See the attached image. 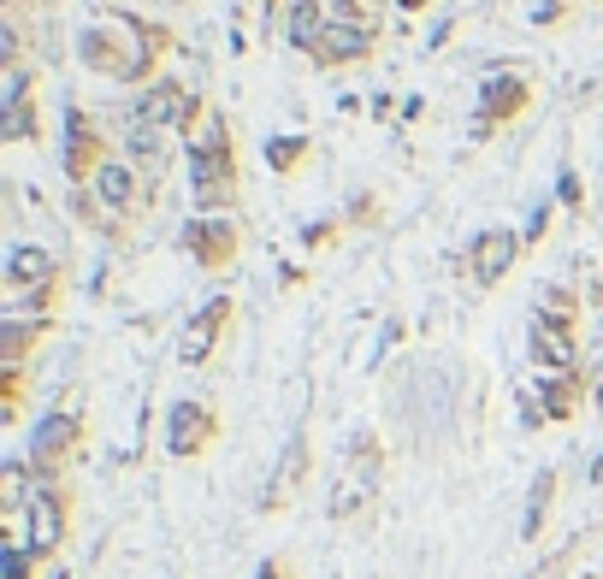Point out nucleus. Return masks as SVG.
<instances>
[{"mask_svg": "<svg viewBox=\"0 0 603 579\" xmlns=\"http://www.w3.org/2000/svg\"><path fill=\"white\" fill-rule=\"evenodd\" d=\"M178 48H184V42H178L172 24H160V18H148V12H125V6L101 12V18L83 24V36H77L83 71H95V77H107V83H142V89L166 77L160 65L172 60Z\"/></svg>", "mask_w": 603, "mask_h": 579, "instance_id": "obj_1", "label": "nucleus"}, {"mask_svg": "<svg viewBox=\"0 0 603 579\" xmlns=\"http://www.w3.org/2000/svg\"><path fill=\"white\" fill-rule=\"evenodd\" d=\"M184 154H190V195H196V213H231L243 201V172H237V130L231 119L207 101L201 119L184 136Z\"/></svg>", "mask_w": 603, "mask_h": 579, "instance_id": "obj_2", "label": "nucleus"}, {"mask_svg": "<svg viewBox=\"0 0 603 579\" xmlns=\"http://www.w3.org/2000/svg\"><path fill=\"white\" fill-rule=\"evenodd\" d=\"M527 107H533V77H527V65L497 60L491 71H485V83H479L473 142H491L497 130H509L515 119H527Z\"/></svg>", "mask_w": 603, "mask_h": 579, "instance_id": "obj_3", "label": "nucleus"}, {"mask_svg": "<svg viewBox=\"0 0 603 579\" xmlns=\"http://www.w3.org/2000/svg\"><path fill=\"white\" fill-rule=\"evenodd\" d=\"M60 125H66V136H60V166H66L71 190H89L101 178V166L113 160L107 154V130L95 125V113H83L77 101L60 113Z\"/></svg>", "mask_w": 603, "mask_h": 579, "instance_id": "obj_4", "label": "nucleus"}, {"mask_svg": "<svg viewBox=\"0 0 603 579\" xmlns=\"http://www.w3.org/2000/svg\"><path fill=\"white\" fill-rule=\"evenodd\" d=\"M66 526H71L66 491H60V485H42V491H36V503L12 520V538H18V544L36 556V562H48V556L66 544Z\"/></svg>", "mask_w": 603, "mask_h": 579, "instance_id": "obj_5", "label": "nucleus"}, {"mask_svg": "<svg viewBox=\"0 0 603 579\" xmlns=\"http://www.w3.org/2000/svg\"><path fill=\"white\" fill-rule=\"evenodd\" d=\"M201 101L196 89H184L172 71L160 77V83H148L142 95H136V107H131V119H142V125H154V130H166V136H184V130L201 119Z\"/></svg>", "mask_w": 603, "mask_h": 579, "instance_id": "obj_6", "label": "nucleus"}, {"mask_svg": "<svg viewBox=\"0 0 603 579\" xmlns=\"http://www.w3.org/2000/svg\"><path fill=\"white\" fill-rule=\"evenodd\" d=\"M184 249H190V260H196L201 272L237 266V255H243V219H231V213H196L184 225Z\"/></svg>", "mask_w": 603, "mask_h": 579, "instance_id": "obj_7", "label": "nucleus"}, {"mask_svg": "<svg viewBox=\"0 0 603 579\" xmlns=\"http://www.w3.org/2000/svg\"><path fill=\"white\" fill-rule=\"evenodd\" d=\"M0 142H6V148H18V142H42L36 71H30V65H12L6 83H0Z\"/></svg>", "mask_w": 603, "mask_h": 579, "instance_id": "obj_8", "label": "nucleus"}, {"mask_svg": "<svg viewBox=\"0 0 603 579\" xmlns=\"http://www.w3.org/2000/svg\"><path fill=\"white\" fill-rule=\"evenodd\" d=\"M379 473H385V450L361 432L355 450H349V473H343V491L332 497V520H355L373 497H379Z\"/></svg>", "mask_w": 603, "mask_h": 579, "instance_id": "obj_9", "label": "nucleus"}, {"mask_svg": "<svg viewBox=\"0 0 603 579\" xmlns=\"http://www.w3.org/2000/svg\"><path fill=\"white\" fill-rule=\"evenodd\" d=\"M527 255V237L521 231H509V225H491V231H479L468 243V278L473 290H491V284H503L509 278V266Z\"/></svg>", "mask_w": 603, "mask_h": 579, "instance_id": "obj_10", "label": "nucleus"}, {"mask_svg": "<svg viewBox=\"0 0 603 579\" xmlns=\"http://www.w3.org/2000/svg\"><path fill=\"white\" fill-rule=\"evenodd\" d=\"M379 42H385V30H361V24H337V18H326V30H320V42L308 48V60L320 65V71H343V65L373 60Z\"/></svg>", "mask_w": 603, "mask_h": 579, "instance_id": "obj_11", "label": "nucleus"}, {"mask_svg": "<svg viewBox=\"0 0 603 579\" xmlns=\"http://www.w3.org/2000/svg\"><path fill=\"white\" fill-rule=\"evenodd\" d=\"M231 320H237V302H231V296L201 302L196 314H190V325H184V337H178V361H184V367H207Z\"/></svg>", "mask_w": 603, "mask_h": 579, "instance_id": "obj_12", "label": "nucleus"}, {"mask_svg": "<svg viewBox=\"0 0 603 579\" xmlns=\"http://www.w3.org/2000/svg\"><path fill=\"white\" fill-rule=\"evenodd\" d=\"M77 444H83V414H77V408L48 414V420L36 426V438H30V461H36V473H48V479H54V467H60Z\"/></svg>", "mask_w": 603, "mask_h": 579, "instance_id": "obj_13", "label": "nucleus"}, {"mask_svg": "<svg viewBox=\"0 0 603 579\" xmlns=\"http://www.w3.org/2000/svg\"><path fill=\"white\" fill-rule=\"evenodd\" d=\"M89 190L101 195V207H107L113 219H136V213L148 207V195H142V172H136L131 160H107L101 178H95Z\"/></svg>", "mask_w": 603, "mask_h": 579, "instance_id": "obj_14", "label": "nucleus"}, {"mask_svg": "<svg viewBox=\"0 0 603 579\" xmlns=\"http://www.w3.org/2000/svg\"><path fill=\"white\" fill-rule=\"evenodd\" d=\"M219 438V414L207 402H178L172 420H166V450L172 455H201Z\"/></svg>", "mask_w": 603, "mask_h": 579, "instance_id": "obj_15", "label": "nucleus"}, {"mask_svg": "<svg viewBox=\"0 0 603 579\" xmlns=\"http://www.w3.org/2000/svg\"><path fill=\"white\" fill-rule=\"evenodd\" d=\"M54 278H66V272H60V260L48 255L42 243H18V249L6 255V296H24V290L54 284Z\"/></svg>", "mask_w": 603, "mask_h": 579, "instance_id": "obj_16", "label": "nucleus"}, {"mask_svg": "<svg viewBox=\"0 0 603 579\" xmlns=\"http://www.w3.org/2000/svg\"><path fill=\"white\" fill-rule=\"evenodd\" d=\"M125 160H131L136 172H148V178H166V160H172V136L125 113Z\"/></svg>", "mask_w": 603, "mask_h": 579, "instance_id": "obj_17", "label": "nucleus"}, {"mask_svg": "<svg viewBox=\"0 0 603 579\" xmlns=\"http://www.w3.org/2000/svg\"><path fill=\"white\" fill-rule=\"evenodd\" d=\"M527 349H533L538 367H550V373H574V355H580L568 325H550V320H538V314L527 325Z\"/></svg>", "mask_w": 603, "mask_h": 579, "instance_id": "obj_18", "label": "nucleus"}, {"mask_svg": "<svg viewBox=\"0 0 603 579\" xmlns=\"http://www.w3.org/2000/svg\"><path fill=\"white\" fill-rule=\"evenodd\" d=\"M54 331V320H36V314H0V361L6 367H24L30 349Z\"/></svg>", "mask_w": 603, "mask_h": 579, "instance_id": "obj_19", "label": "nucleus"}, {"mask_svg": "<svg viewBox=\"0 0 603 579\" xmlns=\"http://www.w3.org/2000/svg\"><path fill=\"white\" fill-rule=\"evenodd\" d=\"M580 396H586L580 373H544L533 402H538V414H544V420H574V414H580Z\"/></svg>", "mask_w": 603, "mask_h": 579, "instance_id": "obj_20", "label": "nucleus"}, {"mask_svg": "<svg viewBox=\"0 0 603 579\" xmlns=\"http://www.w3.org/2000/svg\"><path fill=\"white\" fill-rule=\"evenodd\" d=\"M326 18H332V12H326L320 0H290V6H284V24H278V30H284V42H290L296 54H308V48L320 42Z\"/></svg>", "mask_w": 603, "mask_h": 579, "instance_id": "obj_21", "label": "nucleus"}, {"mask_svg": "<svg viewBox=\"0 0 603 579\" xmlns=\"http://www.w3.org/2000/svg\"><path fill=\"white\" fill-rule=\"evenodd\" d=\"M314 154V136H302V130H290V136H272L267 142V166L278 178H290V172H302V160Z\"/></svg>", "mask_w": 603, "mask_h": 579, "instance_id": "obj_22", "label": "nucleus"}, {"mask_svg": "<svg viewBox=\"0 0 603 579\" xmlns=\"http://www.w3.org/2000/svg\"><path fill=\"white\" fill-rule=\"evenodd\" d=\"M538 320H550V325H580V296L568 290V284H544L538 290Z\"/></svg>", "mask_w": 603, "mask_h": 579, "instance_id": "obj_23", "label": "nucleus"}, {"mask_svg": "<svg viewBox=\"0 0 603 579\" xmlns=\"http://www.w3.org/2000/svg\"><path fill=\"white\" fill-rule=\"evenodd\" d=\"M71 213H77V225H89V231H101V237H119V225L107 219V207H101V195L95 190H71Z\"/></svg>", "mask_w": 603, "mask_h": 579, "instance_id": "obj_24", "label": "nucleus"}, {"mask_svg": "<svg viewBox=\"0 0 603 579\" xmlns=\"http://www.w3.org/2000/svg\"><path fill=\"white\" fill-rule=\"evenodd\" d=\"M379 12H385V6H373V0H332V18H337V24H361V30H385V24H379Z\"/></svg>", "mask_w": 603, "mask_h": 579, "instance_id": "obj_25", "label": "nucleus"}, {"mask_svg": "<svg viewBox=\"0 0 603 579\" xmlns=\"http://www.w3.org/2000/svg\"><path fill=\"white\" fill-rule=\"evenodd\" d=\"M550 491H556V473H538L533 503H527V520H521V538H538V526H544V509H550Z\"/></svg>", "mask_w": 603, "mask_h": 579, "instance_id": "obj_26", "label": "nucleus"}, {"mask_svg": "<svg viewBox=\"0 0 603 579\" xmlns=\"http://www.w3.org/2000/svg\"><path fill=\"white\" fill-rule=\"evenodd\" d=\"M6 579H36V556L18 538H6Z\"/></svg>", "mask_w": 603, "mask_h": 579, "instance_id": "obj_27", "label": "nucleus"}, {"mask_svg": "<svg viewBox=\"0 0 603 579\" xmlns=\"http://www.w3.org/2000/svg\"><path fill=\"white\" fill-rule=\"evenodd\" d=\"M337 237H343V225H337V219H320V225H308V231H302V243H308V249H326V243H337Z\"/></svg>", "mask_w": 603, "mask_h": 579, "instance_id": "obj_28", "label": "nucleus"}, {"mask_svg": "<svg viewBox=\"0 0 603 579\" xmlns=\"http://www.w3.org/2000/svg\"><path fill=\"white\" fill-rule=\"evenodd\" d=\"M556 195L568 201V213H574V207L586 201V190H580V178H574V172H562V178H556Z\"/></svg>", "mask_w": 603, "mask_h": 579, "instance_id": "obj_29", "label": "nucleus"}, {"mask_svg": "<svg viewBox=\"0 0 603 579\" xmlns=\"http://www.w3.org/2000/svg\"><path fill=\"white\" fill-rule=\"evenodd\" d=\"M349 219H355V225H373V219H379V201H373V195H355Z\"/></svg>", "mask_w": 603, "mask_h": 579, "instance_id": "obj_30", "label": "nucleus"}, {"mask_svg": "<svg viewBox=\"0 0 603 579\" xmlns=\"http://www.w3.org/2000/svg\"><path fill=\"white\" fill-rule=\"evenodd\" d=\"M574 0H538V12H533V24H556L562 12H568Z\"/></svg>", "mask_w": 603, "mask_h": 579, "instance_id": "obj_31", "label": "nucleus"}, {"mask_svg": "<svg viewBox=\"0 0 603 579\" xmlns=\"http://www.w3.org/2000/svg\"><path fill=\"white\" fill-rule=\"evenodd\" d=\"M255 6H261L267 18H284V6H290V0H255Z\"/></svg>", "mask_w": 603, "mask_h": 579, "instance_id": "obj_32", "label": "nucleus"}, {"mask_svg": "<svg viewBox=\"0 0 603 579\" xmlns=\"http://www.w3.org/2000/svg\"><path fill=\"white\" fill-rule=\"evenodd\" d=\"M261 579H290V568H284V562H267V568H261Z\"/></svg>", "mask_w": 603, "mask_h": 579, "instance_id": "obj_33", "label": "nucleus"}, {"mask_svg": "<svg viewBox=\"0 0 603 579\" xmlns=\"http://www.w3.org/2000/svg\"><path fill=\"white\" fill-rule=\"evenodd\" d=\"M402 12H426V6H432V0H397Z\"/></svg>", "mask_w": 603, "mask_h": 579, "instance_id": "obj_34", "label": "nucleus"}, {"mask_svg": "<svg viewBox=\"0 0 603 579\" xmlns=\"http://www.w3.org/2000/svg\"><path fill=\"white\" fill-rule=\"evenodd\" d=\"M592 479H603V455H598V467H592Z\"/></svg>", "mask_w": 603, "mask_h": 579, "instance_id": "obj_35", "label": "nucleus"}, {"mask_svg": "<svg viewBox=\"0 0 603 579\" xmlns=\"http://www.w3.org/2000/svg\"><path fill=\"white\" fill-rule=\"evenodd\" d=\"M598 414H603V390H598Z\"/></svg>", "mask_w": 603, "mask_h": 579, "instance_id": "obj_36", "label": "nucleus"}, {"mask_svg": "<svg viewBox=\"0 0 603 579\" xmlns=\"http://www.w3.org/2000/svg\"><path fill=\"white\" fill-rule=\"evenodd\" d=\"M373 6H385V0H373Z\"/></svg>", "mask_w": 603, "mask_h": 579, "instance_id": "obj_37", "label": "nucleus"}]
</instances>
